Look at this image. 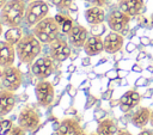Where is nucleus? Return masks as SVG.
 Listing matches in <instances>:
<instances>
[{
    "label": "nucleus",
    "mask_w": 153,
    "mask_h": 135,
    "mask_svg": "<svg viewBox=\"0 0 153 135\" xmlns=\"http://www.w3.org/2000/svg\"><path fill=\"white\" fill-rule=\"evenodd\" d=\"M43 43L32 33H24L22 39L16 44L17 57L22 63L31 65L42 53Z\"/></svg>",
    "instance_id": "f257e3e1"
},
{
    "label": "nucleus",
    "mask_w": 153,
    "mask_h": 135,
    "mask_svg": "<svg viewBox=\"0 0 153 135\" xmlns=\"http://www.w3.org/2000/svg\"><path fill=\"white\" fill-rule=\"evenodd\" d=\"M26 11L25 0H6L0 8V19L7 27L22 26Z\"/></svg>",
    "instance_id": "f03ea898"
},
{
    "label": "nucleus",
    "mask_w": 153,
    "mask_h": 135,
    "mask_svg": "<svg viewBox=\"0 0 153 135\" xmlns=\"http://www.w3.org/2000/svg\"><path fill=\"white\" fill-rule=\"evenodd\" d=\"M31 32L43 43V44H50L53 41H55L57 37H60L61 25L56 22L55 17H45L39 23H37L32 29Z\"/></svg>",
    "instance_id": "7ed1b4c3"
},
{
    "label": "nucleus",
    "mask_w": 153,
    "mask_h": 135,
    "mask_svg": "<svg viewBox=\"0 0 153 135\" xmlns=\"http://www.w3.org/2000/svg\"><path fill=\"white\" fill-rule=\"evenodd\" d=\"M49 4L45 0H32L26 5L24 24L26 27L32 29L37 23L49 16Z\"/></svg>",
    "instance_id": "20e7f679"
},
{
    "label": "nucleus",
    "mask_w": 153,
    "mask_h": 135,
    "mask_svg": "<svg viewBox=\"0 0 153 135\" xmlns=\"http://www.w3.org/2000/svg\"><path fill=\"white\" fill-rule=\"evenodd\" d=\"M23 84V73L16 66L1 68L0 70V86L1 88L16 92Z\"/></svg>",
    "instance_id": "39448f33"
},
{
    "label": "nucleus",
    "mask_w": 153,
    "mask_h": 135,
    "mask_svg": "<svg viewBox=\"0 0 153 135\" xmlns=\"http://www.w3.org/2000/svg\"><path fill=\"white\" fill-rule=\"evenodd\" d=\"M55 61L53 57L48 55L38 56L31 63V73L37 80H45L48 79L55 70Z\"/></svg>",
    "instance_id": "423d86ee"
},
{
    "label": "nucleus",
    "mask_w": 153,
    "mask_h": 135,
    "mask_svg": "<svg viewBox=\"0 0 153 135\" xmlns=\"http://www.w3.org/2000/svg\"><path fill=\"white\" fill-rule=\"evenodd\" d=\"M18 124L26 131H35L41 124V116L36 109L30 105H25L17 118Z\"/></svg>",
    "instance_id": "0eeeda50"
},
{
    "label": "nucleus",
    "mask_w": 153,
    "mask_h": 135,
    "mask_svg": "<svg viewBox=\"0 0 153 135\" xmlns=\"http://www.w3.org/2000/svg\"><path fill=\"white\" fill-rule=\"evenodd\" d=\"M35 96H36V100L39 106L48 108L55 98V91H54L53 84L48 81L47 79L38 80L35 86Z\"/></svg>",
    "instance_id": "6e6552de"
},
{
    "label": "nucleus",
    "mask_w": 153,
    "mask_h": 135,
    "mask_svg": "<svg viewBox=\"0 0 153 135\" xmlns=\"http://www.w3.org/2000/svg\"><path fill=\"white\" fill-rule=\"evenodd\" d=\"M49 45V55L55 62H63L71 56V44L67 39L57 37Z\"/></svg>",
    "instance_id": "1a4fd4ad"
},
{
    "label": "nucleus",
    "mask_w": 153,
    "mask_h": 135,
    "mask_svg": "<svg viewBox=\"0 0 153 135\" xmlns=\"http://www.w3.org/2000/svg\"><path fill=\"white\" fill-rule=\"evenodd\" d=\"M129 22H130V16L122 12L120 8L111 11L109 16L106 17V23L110 30L115 32H120V33L127 29Z\"/></svg>",
    "instance_id": "9d476101"
},
{
    "label": "nucleus",
    "mask_w": 153,
    "mask_h": 135,
    "mask_svg": "<svg viewBox=\"0 0 153 135\" xmlns=\"http://www.w3.org/2000/svg\"><path fill=\"white\" fill-rule=\"evenodd\" d=\"M66 35H67V41L72 47L82 48L88 38V30L80 24H74Z\"/></svg>",
    "instance_id": "9b49d317"
},
{
    "label": "nucleus",
    "mask_w": 153,
    "mask_h": 135,
    "mask_svg": "<svg viewBox=\"0 0 153 135\" xmlns=\"http://www.w3.org/2000/svg\"><path fill=\"white\" fill-rule=\"evenodd\" d=\"M57 135H85L80 123L72 117L63 118L57 127Z\"/></svg>",
    "instance_id": "f8f14e48"
},
{
    "label": "nucleus",
    "mask_w": 153,
    "mask_h": 135,
    "mask_svg": "<svg viewBox=\"0 0 153 135\" xmlns=\"http://www.w3.org/2000/svg\"><path fill=\"white\" fill-rule=\"evenodd\" d=\"M17 57L16 45L8 43L7 41L0 39V67H10L13 66L14 60Z\"/></svg>",
    "instance_id": "ddd939ff"
},
{
    "label": "nucleus",
    "mask_w": 153,
    "mask_h": 135,
    "mask_svg": "<svg viewBox=\"0 0 153 135\" xmlns=\"http://www.w3.org/2000/svg\"><path fill=\"white\" fill-rule=\"evenodd\" d=\"M104 51L108 54H115L117 51H120L123 47V36L120 32H115V31H110L104 38Z\"/></svg>",
    "instance_id": "4468645a"
},
{
    "label": "nucleus",
    "mask_w": 153,
    "mask_h": 135,
    "mask_svg": "<svg viewBox=\"0 0 153 135\" xmlns=\"http://www.w3.org/2000/svg\"><path fill=\"white\" fill-rule=\"evenodd\" d=\"M16 105V96L13 91L0 88V118L8 115Z\"/></svg>",
    "instance_id": "2eb2a0df"
},
{
    "label": "nucleus",
    "mask_w": 153,
    "mask_h": 135,
    "mask_svg": "<svg viewBox=\"0 0 153 135\" xmlns=\"http://www.w3.org/2000/svg\"><path fill=\"white\" fill-rule=\"evenodd\" d=\"M85 54L87 56H94L104 51V41L99 35H92L88 36L87 41L85 42L82 47Z\"/></svg>",
    "instance_id": "dca6fc26"
},
{
    "label": "nucleus",
    "mask_w": 153,
    "mask_h": 135,
    "mask_svg": "<svg viewBox=\"0 0 153 135\" xmlns=\"http://www.w3.org/2000/svg\"><path fill=\"white\" fill-rule=\"evenodd\" d=\"M140 100H141V96L139 92L134 91V90H129L127 91L118 100V105H120V109L123 111V112H127L129 110H131L133 108L137 106L140 104Z\"/></svg>",
    "instance_id": "f3484780"
},
{
    "label": "nucleus",
    "mask_w": 153,
    "mask_h": 135,
    "mask_svg": "<svg viewBox=\"0 0 153 135\" xmlns=\"http://www.w3.org/2000/svg\"><path fill=\"white\" fill-rule=\"evenodd\" d=\"M151 110L146 106H139L134 113L131 115V118H130V122L134 127L139 128V129H143L148 123H149V119H151Z\"/></svg>",
    "instance_id": "a211bd4d"
},
{
    "label": "nucleus",
    "mask_w": 153,
    "mask_h": 135,
    "mask_svg": "<svg viewBox=\"0 0 153 135\" xmlns=\"http://www.w3.org/2000/svg\"><path fill=\"white\" fill-rule=\"evenodd\" d=\"M84 17H85L86 22H87L90 25H100V24H103L104 20L106 19L105 11H104L103 7H100V6H92V7H88L87 10H85Z\"/></svg>",
    "instance_id": "6ab92c4d"
},
{
    "label": "nucleus",
    "mask_w": 153,
    "mask_h": 135,
    "mask_svg": "<svg viewBox=\"0 0 153 135\" xmlns=\"http://www.w3.org/2000/svg\"><path fill=\"white\" fill-rule=\"evenodd\" d=\"M118 7L122 12L134 17L137 16L143 8V0H120Z\"/></svg>",
    "instance_id": "aec40b11"
},
{
    "label": "nucleus",
    "mask_w": 153,
    "mask_h": 135,
    "mask_svg": "<svg viewBox=\"0 0 153 135\" xmlns=\"http://www.w3.org/2000/svg\"><path fill=\"white\" fill-rule=\"evenodd\" d=\"M117 130V124L112 118H104L98 123L96 133L98 135H116Z\"/></svg>",
    "instance_id": "412c9836"
},
{
    "label": "nucleus",
    "mask_w": 153,
    "mask_h": 135,
    "mask_svg": "<svg viewBox=\"0 0 153 135\" xmlns=\"http://www.w3.org/2000/svg\"><path fill=\"white\" fill-rule=\"evenodd\" d=\"M23 36H24V32H23L22 26L8 27V29L4 32L5 41H7L8 43H11V44H13V45H16V44L22 39Z\"/></svg>",
    "instance_id": "4be33fe9"
},
{
    "label": "nucleus",
    "mask_w": 153,
    "mask_h": 135,
    "mask_svg": "<svg viewBox=\"0 0 153 135\" xmlns=\"http://www.w3.org/2000/svg\"><path fill=\"white\" fill-rule=\"evenodd\" d=\"M14 124L11 119H1L0 118V135H7Z\"/></svg>",
    "instance_id": "5701e85b"
},
{
    "label": "nucleus",
    "mask_w": 153,
    "mask_h": 135,
    "mask_svg": "<svg viewBox=\"0 0 153 135\" xmlns=\"http://www.w3.org/2000/svg\"><path fill=\"white\" fill-rule=\"evenodd\" d=\"M51 4L59 10H68L73 5V0H50Z\"/></svg>",
    "instance_id": "b1692460"
},
{
    "label": "nucleus",
    "mask_w": 153,
    "mask_h": 135,
    "mask_svg": "<svg viewBox=\"0 0 153 135\" xmlns=\"http://www.w3.org/2000/svg\"><path fill=\"white\" fill-rule=\"evenodd\" d=\"M7 135H26V130H24L19 124H16L12 127Z\"/></svg>",
    "instance_id": "393cba45"
},
{
    "label": "nucleus",
    "mask_w": 153,
    "mask_h": 135,
    "mask_svg": "<svg viewBox=\"0 0 153 135\" xmlns=\"http://www.w3.org/2000/svg\"><path fill=\"white\" fill-rule=\"evenodd\" d=\"M74 24H73V22H72V19H69V18H67L62 24H61V31L63 32V33H67L71 29H72V26H73Z\"/></svg>",
    "instance_id": "a878e982"
},
{
    "label": "nucleus",
    "mask_w": 153,
    "mask_h": 135,
    "mask_svg": "<svg viewBox=\"0 0 153 135\" xmlns=\"http://www.w3.org/2000/svg\"><path fill=\"white\" fill-rule=\"evenodd\" d=\"M82 1H86L93 6H100V7H103L106 4V0H82Z\"/></svg>",
    "instance_id": "bb28decb"
},
{
    "label": "nucleus",
    "mask_w": 153,
    "mask_h": 135,
    "mask_svg": "<svg viewBox=\"0 0 153 135\" xmlns=\"http://www.w3.org/2000/svg\"><path fill=\"white\" fill-rule=\"evenodd\" d=\"M67 18H68V17H66V16H63V14H56V16H55L56 22H57L60 25H61V24H62V23H63V22H65Z\"/></svg>",
    "instance_id": "cd10ccee"
},
{
    "label": "nucleus",
    "mask_w": 153,
    "mask_h": 135,
    "mask_svg": "<svg viewBox=\"0 0 153 135\" xmlns=\"http://www.w3.org/2000/svg\"><path fill=\"white\" fill-rule=\"evenodd\" d=\"M137 135H153V131H152L151 129H146V128H143Z\"/></svg>",
    "instance_id": "c85d7f7f"
},
{
    "label": "nucleus",
    "mask_w": 153,
    "mask_h": 135,
    "mask_svg": "<svg viewBox=\"0 0 153 135\" xmlns=\"http://www.w3.org/2000/svg\"><path fill=\"white\" fill-rule=\"evenodd\" d=\"M116 135H133V134H131L130 131L126 130V129H120V130H117Z\"/></svg>",
    "instance_id": "c756f323"
},
{
    "label": "nucleus",
    "mask_w": 153,
    "mask_h": 135,
    "mask_svg": "<svg viewBox=\"0 0 153 135\" xmlns=\"http://www.w3.org/2000/svg\"><path fill=\"white\" fill-rule=\"evenodd\" d=\"M4 24H2V22H1V19H0V37L4 35Z\"/></svg>",
    "instance_id": "7c9ffc66"
},
{
    "label": "nucleus",
    "mask_w": 153,
    "mask_h": 135,
    "mask_svg": "<svg viewBox=\"0 0 153 135\" xmlns=\"http://www.w3.org/2000/svg\"><path fill=\"white\" fill-rule=\"evenodd\" d=\"M134 48H135V45H134V44H128L127 50H128V51H133V50H134Z\"/></svg>",
    "instance_id": "2f4dec72"
},
{
    "label": "nucleus",
    "mask_w": 153,
    "mask_h": 135,
    "mask_svg": "<svg viewBox=\"0 0 153 135\" xmlns=\"http://www.w3.org/2000/svg\"><path fill=\"white\" fill-rule=\"evenodd\" d=\"M149 124L153 127V110H152V112H151V119H149Z\"/></svg>",
    "instance_id": "473e14b6"
},
{
    "label": "nucleus",
    "mask_w": 153,
    "mask_h": 135,
    "mask_svg": "<svg viewBox=\"0 0 153 135\" xmlns=\"http://www.w3.org/2000/svg\"><path fill=\"white\" fill-rule=\"evenodd\" d=\"M141 42H142V43H143V44H147V43H148V42H149V41H148V39H147V38H146V37H142V39H141Z\"/></svg>",
    "instance_id": "72a5a7b5"
},
{
    "label": "nucleus",
    "mask_w": 153,
    "mask_h": 135,
    "mask_svg": "<svg viewBox=\"0 0 153 135\" xmlns=\"http://www.w3.org/2000/svg\"><path fill=\"white\" fill-rule=\"evenodd\" d=\"M134 70H139V72H140V70H141V68H140L139 66H134Z\"/></svg>",
    "instance_id": "f704fd0d"
},
{
    "label": "nucleus",
    "mask_w": 153,
    "mask_h": 135,
    "mask_svg": "<svg viewBox=\"0 0 153 135\" xmlns=\"http://www.w3.org/2000/svg\"><path fill=\"white\" fill-rule=\"evenodd\" d=\"M88 135H98L97 133H91V134H88Z\"/></svg>",
    "instance_id": "c9c22d12"
},
{
    "label": "nucleus",
    "mask_w": 153,
    "mask_h": 135,
    "mask_svg": "<svg viewBox=\"0 0 153 135\" xmlns=\"http://www.w3.org/2000/svg\"><path fill=\"white\" fill-rule=\"evenodd\" d=\"M0 88H1V86H0Z\"/></svg>",
    "instance_id": "e433bc0d"
}]
</instances>
